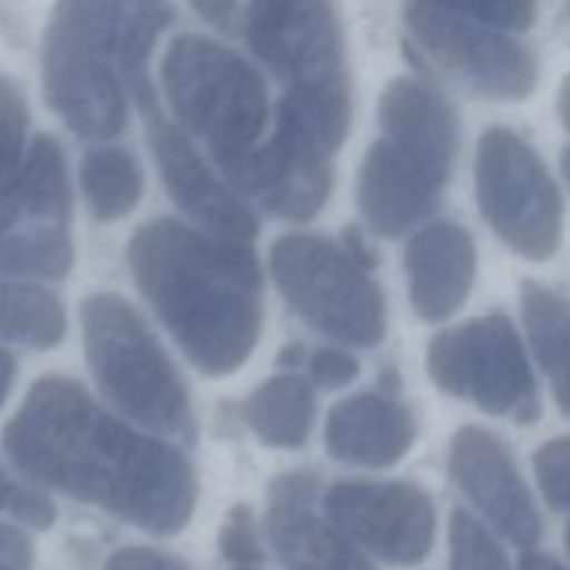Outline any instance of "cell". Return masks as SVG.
I'll return each mask as SVG.
<instances>
[{
    "label": "cell",
    "instance_id": "8992f818",
    "mask_svg": "<svg viewBox=\"0 0 570 570\" xmlns=\"http://www.w3.org/2000/svg\"><path fill=\"white\" fill-rule=\"evenodd\" d=\"M269 267L292 309L318 332L356 347L383 341V292L343 245L316 234H285L269 249Z\"/></svg>",
    "mask_w": 570,
    "mask_h": 570
},
{
    "label": "cell",
    "instance_id": "ac0fdd59",
    "mask_svg": "<svg viewBox=\"0 0 570 570\" xmlns=\"http://www.w3.org/2000/svg\"><path fill=\"white\" fill-rule=\"evenodd\" d=\"M414 432L412 412L394 394L361 392L327 412L325 448L350 465L390 468L412 448Z\"/></svg>",
    "mask_w": 570,
    "mask_h": 570
},
{
    "label": "cell",
    "instance_id": "b9f144b4",
    "mask_svg": "<svg viewBox=\"0 0 570 570\" xmlns=\"http://www.w3.org/2000/svg\"><path fill=\"white\" fill-rule=\"evenodd\" d=\"M236 570H252V568H247V566H238Z\"/></svg>",
    "mask_w": 570,
    "mask_h": 570
},
{
    "label": "cell",
    "instance_id": "3957f363",
    "mask_svg": "<svg viewBox=\"0 0 570 570\" xmlns=\"http://www.w3.org/2000/svg\"><path fill=\"white\" fill-rule=\"evenodd\" d=\"M171 22L167 0H56L42 40V94L78 136L107 140L127 122V89H149L147 60Z\"/></svg>",
    "mask_w": 570,
    "mask_h": 570
},
{
    "label": "cell",
    "instance_id": "f35d334b",
    "mask_svg": "<svg viewBox=\"0 0 570 570\" xmlns=\"http://www.w3.org/2000/svg\"><path fill=\"white\" fill-rule=\"evenodd\" d=\"M301 356H303V347H301V345H289V347H285V350L281 352L278 363H283V365H294V363L301 361Z\"/></svg>",
    "mask_w": 570,
    "mask_h": 570
},
{
    "label": "cell",
    "instance_id": "484cf974",
    "mask_svg": "<svg viewBox=\"0 0 570 570\" xmlns=\"http://www.w3.org/2000/svg\"><path fill=\"white\" fill-rule=\"evenodd\" d=\"M532 468L548 505L570 512V436L546 441L534 452Z\"/></svg>",
    "mask_w": 570,
    "mask_h": 570
},
{
    "label": "cell",
    "instance_id": "e575fe53",
    "mask_svg": "<svg viewBox=\"0 0 570 570\" xmlns=\"http://www.w3.org/2000/svg\"><path fill=\"white\" fill-rule=\"evenodd\" d=\"M519 570H568L557 559L539 552V550H523L519 557Z\"/></svg>",
    "mask_w": 570,
    "mask_h": 570
},
{
    "label": "cell",
    "instance_id": "ab89813d",
    "mask_svg": "<svg viewBox=\"0 0 570 570\" xmlns=\"http://www.w3.org/2000/svg\"><path fill=\"white\" fill-rule=\"evenodd\" d=\"M561 171H563V176H566V180L570 185V145L561 154Z\"/></svg>",
    "mask_w": 570,
    "mask_h": 570
},
{
    "label": "cell",
    "instance_id": "f1b7e54d",
    "mask_svg": "<svg viewBox=\"0 0 570 570\" xmlns=\"http://www.w3.org/2000/svg\"><path fill=\"white\" fill-rule=\"evenodd\" d=\"M358 374V358L343 347H321L312 354L309 376L323 390H338Z\"/></svg>",
    "mask_w": 570,
    "mask_h": 570
},
{
    "label": "cell",
    "instance_id": "6da1fadb",
    "mask_svg": "<svg viewBox=\"0 0 570 570\" xmlns=\"http://www.w3.org/2000/svg\"><path fill=\"white\" fill-rule=\"evenodd\" d=\"M2 445L33 481L154 534L180 532L196 505L191 465L176 448L136 432L65 376L31 385Z\"/></svg>",
    "mask_w": 570,
    "mask_h": 570
},
{
    "label": "cell",
    "instance_id": "603a6c76",
    "mask_svg": "<svg viewBox=\"0 0 570 570\" xmlns=\"http://www.w3.org/2000/svg\"><path fill=\"white\" fill-rule=\"evenodd\" d=\"M65 305L31 283H0V338L49 350L65 336Z\"/></svg>",
    "mask_w": 570,
    "mask_h": 570
},
{
    "label": "cell",
    "instance_id": "f546056e",
    "mask_svg": "<svg viewBox=\"0 0 570 570\" xmlns=\"http://www.w3.org/2000/svg\"><path fill=\"white\" fill-rule=\"evenodd\" d=\"M102 570H187L178 559L142 546H129L109 557Z\"/></svg>",
    "mask_w": 570,
    "mask_h": 570
},
{
    "label": "cell",
    "instance_id": "e0dca14e",
    "mask_svg": "<svg viewBox=\"0 0 570 570\" xmlns=\"http://www.w3.org/2000/svg\"><path fill=\"white\" fill-rule=\"evenodd\" d=\"M403 267L414 314L439 323L465 303L476 276V247L465 227L436 220L407 240Z\"/></svg>",
    "mask_w": 570,
    "mask_h": 570
},
{
    "label": "cell",
    "instance_id": "8d00e7d4",
    "mask_svg": "<svg viewBox=\"0 0 570 570\" xmlns=\"http://www.w3.org/2000/svg\"><path fill=\"white\" fill-rule=\"evenodd\" d=\"M557 109L563 127L570 131V73L563 78L559 87V98H557Z\"/></svg>",
    "mask_w": 570,
    "mask_h": 570
},
{
    "label": "cell",
    "instance_id": "7a4b0ae2",
    "mask_svg": "<svg viewBox=\"0 0 570 570\" xmlns=\"http://www.w3.org/2000/svg\"><path fill=\"white\" fill-rule=\"evenodd\" d=\"M127 261L142 296L203 374L243 367L263 325V276L249 240L156 218L134 232Z\"/></svg>",
    "mask_w": 570,
    "mask_h": 570
},
{
    "label": "cell",
    "instance_id": "4dcf8cb0",
    "mask_svg": "<svg viewBox=\"0 0 570 570\" xmlns=\"http://www.w3.org/2000/svg\"><path fill=\"white\" fill-rule=\"evenodd\" d=\"M33 548L29 537L11 525L0 523V570H31Z\"/></svg>",
    "mask_w": 570,
    "mask_h": 570
},
{
    "label": "cell",
    "instance_id": "44dd1931",
    "mask_svg": "<svg viewBox=\"0 0 570 570\" xmlns=\"http://www.w3.org/2000/svg\"><path fill=\"white\" fill-rule=\"evenodd\" d=\"M243 419L272 448H301L314 425V394L296 374H276L243 403Z\"/></svg>",
    "mask_w": 570,
    "mask_h": 570
},
{
    "label": "cell",
    "instance_id": "ffe728a7",
    "mask_svg": "<svg viewBox=\"0 0 570 570\" xmlns=\"http://www.w3.org/2000/svg\"><path fill=\"white\" fill-rule=\"evenodd\" d=\"M521 316L554 401L570 416V303L537 281H521Z\"/></svg>",
    "mask_w": 570,
    "mask_h": 570
},
{
    "label": "cell",
    "instance_id": "9c48e42d",
    "mask_svg": "<svg viewBox=\"0 0 570 570\" xmlns=\"http://www.w3.org/2000/svg\"><path fill=\"white\" fill-rule=\"evenodd\" d=\"M432 383L456 399H470L492 416L517 423L539 419L537 383L512 321L492 312L432 336L425 352Z\"/></svg>",
    "mask_w": 570,
    "mask_h": 570
},
{
    "label": "cell",
    "instance_id": "d6986e66",
    "mask_svg": "<svg viewBox=\"0 0 570 570\" xmlns=\"http://www.w3.org/2000/svg\"><path fill=\"white\" fill-rule=\"evenodd\" d=\"M383 138L439 171H452L459 149V118L452 105L419 78L392 80L379 98Z\"/></svg>",
    "mask_w": 570,
    "mask_h": 570
},
{
    "label": "cell",
    "instance_id": "277c9868",
    "mask_svg": "<svg viewBox=\"0 0 570 570\" xmlns=\"http://www.w3.org/2000/svg\"><path fill=\"white\" fill-rule=\"evenodd\" d=\"M160 80L178 125L207 145L218 169L263 140L267 89L236 51L205 36H180L163 58Z\"/></svg>",
    "mask_w": 570,
    "mask_h": 570
},
{
    "label": "cell",
    "instance_id": "8fae6325",
    "mask_svg": "<svg viewBox=\"0 0 570 570\" xmlns=\"http://www.w3.org/2000/svg\"><path fill=\"white\" fill-rule=\"evenodd\" d=\"M245 36L285 91L347 85L341 27L330 0H249Z\"/></svg>",
    "mask_w": 570,
    "mask_h": 570
},
{
    "label": "cell",
    "instance_id": "ba28073f",
    "mask_svg": "<svg viewBox=\"0 0 570 570\" xmlns=\"http://www.w3.org/2000/svg\"><path fill=\"white\" fill-rule=\"evenodd\" d=\"M479 212L514 254L550 258L563 236V200L534 149L508 127H490L476 145Z\"/></svg>",
    "mask_w": 570,
    "mask_h": 570
},
{
    "label": "cell",
    "instance_id": "d6a6232c",
    "mask_svg": "<svg viewBox=\"0 0 570 570\" xmlns=\"http://www.w3.org/2000/svg\"><path fill=\"white\" fill-rule=\"evenodd\" d=\"M238 0H189L194 11L220 31H229Z\"/></svg>",
    "mask_w": 570,
    "mask_h": 570
},
{
    "label": "cell",
    "instance_id": "5b68a950",
    "mask_svg": "<svg viewBox=\"0 0 570 570\" xmlns=\"http://www.w3.org/2000/svg\"><path fill=\"white\" fill-rule=\"evenodd\" d=\"M80 316L85 356L102 394L158 434L189 432L191 412L183 379L136 309L102 292L82 301Z\"/></svg>",
    "mask_w": 570,
    "mask_h": 570
},
{
    "label": "cell",
    "instance_id": "7c38bea8",
    "mask_svg": "<svg viewBox=\"0 0 570 570\" xmlns=\"http://www.w3.org/2000/svg\"><path fill=\"white\" fill-rule=\"evenodd\" d=\"M327 519L385 563H419L434 543L432 499L403 481H338L323 499Z\"/></svg>",
    "mask_w": 570,
    "mask_h": 570
},
{
    "label": "cell",
    "instance_id": "74e56055",
    "mask_svg": "<svg viewBox=\"0 0 570 570\" xmlns=\"http://www.w3.org/2000/svg\"><path fill=\"white\" fill-rule=\"evenodd\" d=\"M16 490H18V488H16L13 483H9V481L0 474V508H7V510H9Z\"/></svg>",
    "mask_w": 570,
    "mask_h": 570
},
{
    "label": "cell",
    "instance_id": "1f68e13d",
    "mask_svg": "<svg viewBox=\"0 0 570 570\" xmlns=\"http://www.w3.org/2000/svg\"><path fill=\"white\" fill-rule=\"evenodd\" d=\"M9 510L20 521H24V523H29L33 528H49L53 523V519H56V510H53L49 499L40 497L38 492H27L22 488L16 490Z\"/></svg>",
    "mask_w": 570,
    "mask_h": 570
},
{
    "label": "cell",
    "instance_id": "60d3db41",
    "mask_svg": "<svg viewBox=\"0 0 570 570\" xmlns=\"http://www.w3.org/2000/svg\"><path fill=\"white\" fill-rule=\"evenodd\" d=\"M566 548H568V554H570V523H568V528H566Z\"/></svg>",
    "mask_w": 570,
    "mask_h": 570
},
{
    "label": "cell",
    "instance_id": "83f0119b",
    "mask_svg": "<svg viewBox=\"0 0 570 570\" xmlns=\"http://www.w3.org/2000/svg\"><path fill=\"white\" fill-rule=\"evenodd\" d=\"M218 546H220V552L238 566H249L261 559V546H258L254 519L247 505H234L229 510L218 532Z\"/></svg>",
    "mask_w": 570,
    "mask_h": 570
},
{
    "label": "cell",
    "instance_id": "7402d4cb",
    "mask_svg": "<svg viewBox=\"0 0 570 570\" xmlns=\"http://www.w3.org/2000/svg\"><path fill=\"white\" fill-rule=\"evenodd\" d=\"M80 187L94 218L107 223L138 205L145 180L140 163L127 149L98 147L82 158Z\"/></svg>",
    "mask_w": 570,
    "mask_h": 570
},
{
    "label": "cell",
    "instance_id": "cb8c5ba5",
    "mask_svg": "<svg viewBox=\"0 0 570 570\" xmlns=\"http://www.w3.org/2000/svg\"><path fill=\"white\" fill-rule=\"evenodd\" d=\"M450 570H510L490 532L463 508L450 514Z\"/></svg>",
    "mask_w": 570,
    "mask_h": 570
},
{
    "label": "cell",
    "instance_id": "d4e9b609",
    "mask_svg": "<svg viewBox=\"0 0 570 570\" xmlns=\"http://www.w3.org/2000/svg\"><path fill=\"white\" fill-rule=\"evenodd\" d=\"M412 4L456 13L512 31L528 29L537 13V0H412Z\"/></svg>",
    "mask_w": 570,
    "mask_h": 570
},
{
    "label": "cell",
    "instance_id": "9a60e30c",
    "mask_svg": "<svg viewBox=\"0 0 570 570\" xmlns=\"http://www.w3.org/2000/svg\"><path fill=\"white\" fill-rule=\"evenodd\" d=\"M448 178V174L381 136L361 160L356 205L374 234L396 238L434 212Z\"/></svg>",
    "mask_w": 570,
    "mask_h": 570
},
{
    "label": "cell",
    "instance_id": "2e32d148",
    "mask_svg": "<svg viewBox=\"0 0 570 570\" xmlns=\"http://www.w3.org/2000/svg\"><path fill=\"white\" fill-rule=\"evenodd\" d=\"M318 481L309 472L274 479L267 530L285 570H374L361 548L314 512Z\"/></svg>",
    "mask_w": 570,
    "mask_h": 570
},
{
    "label": "cell",
    "instance_id": "5bb4252c",
    "mask_svg": "<svg viewBox=\"0 0 570 570\" xmlns=\"http://www.w3.org/2000/svg\"><path fill=\"white\" fill-rule=\"evenodd\" d=\"M136 102L147 118L149 145L171 200L207 234L252 240L258 234L256 216L229 185L218 180L185 134L160 116L151 89L138 94Z\"/></svg>",
    "mask_w": 570,
    "mask_h": 570
},
{
    "label": "cell",
    "instance_id": "836d02e7",
    "mask_svg": "<svg viewBox=\"0 0 570 570\" xmlns=\"http://www.w3.org/2000/svg\"><path fill=\"white\" fill-rule=\"evenodd\" d=\"M345 249H347V254L358 263V265H363L365 269H372L374 265H376V256H374V252H372V247L365 243V238H363V234L356 229V227H345L343 229V243H341Z\"/></svg>",
    "mask_w": 570,
    "mask_h": 570
},
{
    "label": "cell",
    "instance_id": "30bf717a",
    "mask_svg": "<svg viewBox=\"0 0 570 570\" xmlns=\"http://www.w3.org/2000/svg\"><path fill=\"white\" fill-rule=\"evenodd\" d=\"M403 22L423 60L492 100H521L537 85V62L528 47L499 27L456 13L410 4Z\"/></svg>",
    "mask_w": 570,
    "mask_h": 570
},
{
    "label": "cell",
    "instance_id": "52a82bcc",
    "mask_svg": "<svg viewBox=\"0 0 570 570\" xmlns=\"http://www.w3.org/2000/svg\"><path fill=\"white\" fill-rule=\"evenodd\" d=\"M73 265L71 187L53 136H36L0 185V272L62 278Z\"/></svg>",
    "mask_w": 570,
    "mask_h": 570
},
{
    "label": "cell",
    "instance_id": "4fadbf2b",
    "mask_svg": "<svg viewBox=\"0 0 570 570\" xmlns=\"http://www.w3.org/2000/svg\"><path fill=\"white\" fill-rule=\"evenodd\" d=\"M448 470L468 501L512 546L532 548L541 517L503 441L485 428H461L448 450Z\"/></svg>",
    "mask_w": 570,
    "mask_h": 570
},
{
    "label": "cell",
    "instance_id": "d590c367",
    "mask_svg": "<svg viewBox=\"0 0 570 570\" xmlns=\"http://www.w3.org/2000/svg\"><path fill=\"white\" fill-rule=\"evenodd\" d=\"M13 372H16V365H13V358L0 350V405L4 403L9 390H11V381H13Z\"/></svg>",
    "mask_w": 570,
    "mask_h": 570
},
{
    "label": "cell",
    "instance_id": "7bdbcfd3",
    "mask_svg": "<svg viewBox=\"0 0 570 570\" xmlns=\"http://www.w3.org/2000/svg\"><path fill=\"white\" fill-rule=\"evenodd\" d=\"M568 11H570V2H568Z\"/></svg>",
    "mask_w": 570,
    "mask_h": 570
},
{
    "label": "cell",
    "instance_id": "4316f807",
    "mask_svg": "<svg viewBox=\"0 0 570 570\" xmlns=\"http://www.w3.org/2000/svg\"><path fill=\"white\" fill-rule=\"evenodd\" d=\"M27 105L18 87L0 76V185L16 171L24 156Z\"/></svg>",
    "mask_w": 570,
    "mask_h": 570
}]
</instances>
